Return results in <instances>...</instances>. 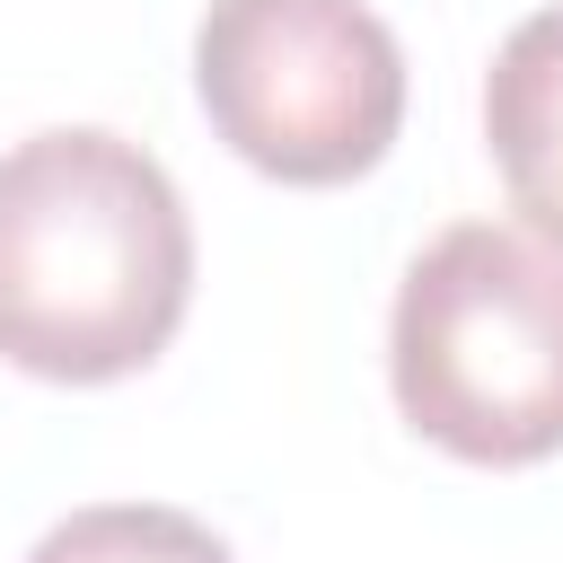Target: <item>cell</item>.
<instances>
[{"instance_id":"obj_2","label":"cell","mask_w":563,"mask_h":563,"mask_svg":"<svg viewBox=\"0 0 563 563\" xmlns=\"http://www.w3.org/2000/svg\"><path fill=\"white\" fill-rule=\"evenodd\" d=\"M396 405L475 466L563 449V238L528 220H449L387 317Z\"/></svg>"},{"instance_id":"obj_4","label":"cell","mask_w":563,"mask_h":563,"mask_svg":"<svg viewBox=\"0 0 563 563\" xmlns=\"http://www.w3.org/2000/svg\"><path fill=\"white\" fill-rule=\"evenodd\" d=\"M484 141L528 229L563 238V0L501 35L484 70Z\"/></svg>"},{"instance_id":"obj_3","label":"cell","mask_w":563,"mask_h":563,"mask_svg":"<svg viewBox=\"0 0 563 563\" xmlns=\"http://www.w3.org/2000/svg\"><path fill=\"white\" fill-rule=\"evenodd\" d=\"M194 88L211 132L282 185H343L405 123V53L369 0H211Z\"/></svg>"},{"instance_id":"obj_1","label":"cell","mask_w":563,"mask_h":563,"mask_svg":"<svg viewBox=\"0 0 563 563\" xmlns=\"http://www.w3.org/2000/svg\"><path fill=\"white\" fill-rule=\"evenodd\" d=\"M185 299L194 220L141 141L53 123L0 150V361L97 387L141 369Z\"/></svg>"},{"instance_id":"obj_5","label":"cell","mask_w":563,"mask_h":563,"mask_svg":"<svg viewBox=\"0 0 563 563\" xmlns=\"http://www.w3.org/2000/svg\"><path fill=\"white\" fill-rule=\"evenodd\" d=\"M26 563H238V554L194 510H167V501H88V510L53 519Z\"/></svg>"}]
</instances>
